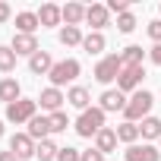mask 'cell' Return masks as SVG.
<instances>
[{"label": "cell", "instance_id": "obj_29", "mask_svg": "<svg viewBox=\"0 0 161 161\" xmlns=\"http://www.w3.org/2000/svg\"><path fill=\"white\" fill-rule=\"evenodd\" d=\"M136 25H139V22H136V16H133V13H123V16H117V29H120L123 35H130Z\"/></svg>", "mask_w": 161, "mask_h": 161}, {"label": "cell", "instance_id": "obj_22", "mask_svg": "<svg viewBox=\"0 0 161 161\" xmlns=\"http://www.w3.org/2000/svg\"><path fill=\"white\" fill-rule=\"evenodd\" d=\"M63 22L79 29V22H86V7L82 3H66L63 7Z\"/></svg>", "mask_w": 161, "mask_h": 161}, {"label": "cell", "instance_id": "obj_34", "mask_svg": "<svg viewBox=\"0 0 161 161\" xmlns=\"http://www.w3.org/2000/svg\"><path fill=\"white\" fill-rule=\"evenodd\" d=\"M79 161H104V155L98 152V148H89V152H82V158Z\"/></svg>", "mask_w": 161, "mask_h": 161}, {"label": "cell", "instance_id": "obj_5", "mask_svg": "<svg viewBox=\"0 0 161 161\" xmlns=\"http://www.w3.org/2000/svg\"><path fill=\"white\" fill-rule=\"evenodd\" d=\"M32 117H38V101L35 98H19V101H13V104H7V120L10 123H29Z\"/></svg>", "mask_w": 161, "mask_h": 161}, {"label": "cell", "instance_id": "obj_8", "mask_svg": "<svg viewBox=\"0 0 161 161\" xmlns=\"http://www.w3.org/2000/svg\"><path fill=\"white\" fill-rule=\"evenodd\" d=\"M123 158L126 161H161V152L152 145V142H136V145H126V152H123Z\"/></svg>", "mask_w": 161, "mask_h": 161}, {"label": "cell", "instance_id": "obj_21", "mask_svg": "<svg viewBox=\"0 0 161 161\" xmlns=\"http://www.w3.org/2000/svg\"><path fill=\"white\" fill-rule=\"evenodd\" d=\"M139 136H142L145 142H148V139H161V120L148 114V117L139 123Z\"/></svg>", "mask_w": 161, "mask_h": 161}, {"label": "cell", "instance_id": "obj_18", "mask_svg": "<svg viewBox=\"0 0 161 161\" xmlns=\"http://www.w3.org/2000/svg\"><path fill=\"white\" fill-rule=\"evenodd\" d=\"M66 101H69L73 108H79V111H89V108H92V104H89V101H92V92H89L86 86H73V89L66 92Z\"/></svg>", "mask_w": 161, "mask_h": 161}, {"label": "cell", "instance_id": "obj_10", "mask_svg": "<svg viewBox=\"0 0 161 161\" xmlns=\"http://www.w3.org/2000/svg\"><path fill=\"white\" fill-rule=\"evenodd\" d=\"M35 101L41 104V111H47V114H57V111H60V104L66 101V95H63L60 89H54V86H51V89H44V92H41Z\"/></svg>", "mask_w": 161, "mask_h": 161}, {"label": "cell", "instance_id": "obj_4", "mask_svg": "<svg viewBox=\"0 0 161 161\" xmlns=\"http://www.w3.org/2000/svg\"><path fill=\"white\" fill-rule=\"evenodd\" d=\"M120 69H123V57L120 54H104L98 63H95V79L101 86H111L114 79L120 76Z\"/></svg>", "mask_w": 161, "mask_h": 161}, {"label": "cell", "instance_id": "obj_20", "mask_svg": "<svg viewBox=\"0 0 161 161\" xmlns=\"http://www.w3.org/2000/svg\"><path fill=\"white\" fill-rule=\"evenodd\" d=\"M104 47H108V38H104L101 32H89V35L82 38V51H86V54H92V57H95V54H101Z\"/></svg>", "mask_w": 161, "mask_h": 161}, {"label": "cell", "instance_id": "obj_24", "mask_svg": "<svg viewBox=\"0 0 161 161\" xmlns=\"http://www.w3.org/2000/svg\"><path fill=\"white\" fill-rule=\"evenodd\" d=\"M57 152H60V145H57L54 139H44V142H38L35 158H38V161H57Z\"/></svg>", "mask_w": 161, "mask_h": 161}, {"label": "cell", "instance_id": "obj_1", "mask_svg": "<svg viewBox=\"0 0 161 161\" xmlns=\"http://www.w3.org/2000/svg\"><path fill=\"white\" fill-rule=\"evenodd\" d=\"M152 104H155V95H152L148 89H139V92H133V95H130V101H126V111H123L126 123H142V120L148 117Z\"/></svg>", "mask_w": 161, "mask_h": 161}, {"label": "cell", "instance_id": "obj_35", "mask_svg": "<svg viewBox=\"0 0 161 161\" xmlns=\"http://www.w3.org/2000/svg\"><path fill=\"white\" fill-rule=\"evenodd\" d=\"M148 57H152V63H155V66H161V44H155V47L148 51Z\"/></svg>", "mask_w": 161, "mask_h": 161}, {"label": "cell", "instance_id": "obj_38", "mask_svg": "<svg viewBox=\"0 0 161 161\" xmlns=\"http://www.w3.org/2000/svg\"><path fill=\"white\" fill-rule=\"evenodd\" d=\"M158 145H161V139H158Z\"/></svg>", "mask_w": 161, "mask_h": 161}, {"label": "cell", "instance_id": "obj_26", "mask_svg": "<svg viewBox=\"0 0 161 161\" xmlns=\"http://www.w3.org/2000/svg\"><path fill=\"white\" fill-rule=\"evenodd\" d=\"M117 139L120 142H126V145H136V139H139V123H120L117 126Z\"/></svg>", "mask_w": 161, "mask_h": 161}, {"label": "cell", "instance_id": "obj_17", "mask_svg": "<svg viewBox=\"0 0 161 161\" xmlns=\"http://www.w3.org/2000/svg\"><path fill=\"white\" fill-rule=\"evenodd\" d=\"M29 69H32L35 76H47V73L54 69V60H51V54H47V51H38V54H32V57H29Z\"/></svg>", "mask_w": 161, "mask_h": 161}, {"label": "cell", "instance_id": "obj_15", "mask_svg": "<svg viewBox=\"0 0 161 161\" xmlns=\"http://www.w3.org/2000/svg\"><path fill=\"white\" fill-rule=\"evenodd\" d=\"M35 142H44V139H51V120L44 117V114H38V117H32L29 120V130H25Z\"/></svg>", "mask_w": 161, "mask_h": 161}, {"label": "cell", "instance_id": "obj_28", "mask_svg": "<svg viewBox=\"0 0 161 161\" xmlns=\"http://www.w3.org/2000/svg\"><path fill=\"white\" fill-rule=\"evenodd\" d=\"M47 120H51V133H66V126H69V117H66L63 111L47 114Z\"/></svg>", "mask_w": 161, "mask_h": 161}, {"label": "cell", "instance_id": "obj_23", "mask_svg": "<svg viewBox=\"0 0 161 161\" xmlns=\"http://www.w3.org/2000/svg\"><path fill=\"white\" fill-rule=\"evenodd\" d=\"M120 57H123V66H142L145 51H142L139 44H130V47H123V51H120Z\"/></svg>", "mask_w": 161, "mask_h": 161}, {"label": "cell", "instance_id": "obj_12", "mask_svg": "<svg viewBox=\"0 0 161 161\" xmlns=\"http://www.w3.org/2000/svg\"><path fill=\"white\" fill-rule=\"evenodd\" d=\"M38 22H41V29H54V25H60V22H63V7H57V3H44V7L38 10Z\"/></svg>", "mask_w": 161, "mask_h": 161}, {"label": "cell", "instance_id": "obj_32", "mask_svg": "<svg viewBox=\"0 0 161 161\" xmlns=\"http://www.w3.org/2000/svg\"><path fill=\"white\" fill-rule=\"evenodd\" d=\"M148 38H152L155 44H161V19H152V22H148Z\"/></svg>", "mask_w": 161, "mask_h": 161}, {"label": "cell", "instance_id": "obj_2", "mask_svg": "<svg viewBox=\"0 0 161 161\" xmlns=\"http://www.w3.org/2000/svg\"><path fill=\"white\" fill-rule=\"evenodd\" d=\"M73 130L82 136V139H95V136L104 130V111H101V108H89V111H82V114L76 117Z\"/></svg>", "mask_w": 161, "mask_h": 161}, {"label": "cell", "instance_id": "obj_27", "mask_svg": "<svg viewBox=\"0 0 161 161\" xmlns=\"http://www.w3.org/2000/svg\"><path fill=\"white\" fill-rule=\"evenodd\" d=\"M16 69V51L10 44H0V73H13Z\"/></svg>", "mask_w": 161, "mask_h": 161}, {"label": "cell", "instance_id": "obj_7", "mask_svg": "<svg viewBox=\"0 0 161 161\" xmlns=\"http://www.w3.org/2000/svg\"><path fill=\"white\" fill-rule=\"evenodd\" d=\"M145 76V66H123L120 76H117V89L126 95V92H139V82Z\"/></svg>", "mask_w": 161, "mask_h": 161}, {"label": "cell", "instance_id": "obj_19", "mask_svg": "<svg viewBox=\"0 0 161 161\" xmlns=\"http://www.w3.org/2000/svg\"><path fill=\"white\" fill-rule=\"evenodd\" d=\"M22 98V89H19V82H16V79H0V101H3V104H13V101H19Z\"/></svg>", "mask_w": 161, "mask_h": 161}, {"label": "cell", "instance_id": "obj_11", "mask_svg": "<svg viewBox=\"0 0 161 161\" xmlns=\"http://www.w3.org/2000/svg\"><path fill=\"white\" fill-rule=\"evenodd\" d=\"M86 22H89L95 32H101V29L111 22V13H108V7H104V3H92V7H86Z\"/></svg>", "mask_w": 161, "mask_h": 161}, {"label": "cell", "instance_id": "obj_3", "mask_svg": "<svg viewBox=\"0 0 161 161\" xmlns=\"http://www.w3.org/2000/svg\"><path fill=\"white\" fill-rule=\"evenodd\" d=\"M79 73H82V66H79V60L66 57V60H57V63H54V69L47 73V79H51V86H54V89H60V86L73 82V79H76Z\"/></svg>", "mask_w": 161, "mask_h": 161}, {"label": "cell", "instance_id": "obj_36", "mask_svg": "<svg viewBox=\"0 0 161 161\" xmlns=\"http://www.w3.org/2000/svg\"><path fill=\"white\" fill-rule=\"evenodd\" d=\"M0 161H19V158H16L13 152H0Z\"/></svg>", "mask_w": 161, "mask_h": 161}, {"label": "cell", "instance_id": "obj_14", "mask_svg": "<svg viewBox=\"0 0 161 161\" xmlns=\"http://www.w3.org/2000/svg\"><path fill=\"white\" fill-rule=\"evenodd\" d=\"M41 29V22H38V13H32V10H22V13H16V32L19 35H35Z\"/></svg>", "mask_w": 161, "mask_h": 161}, {"label": "cell", "instance_id": "obj_25", "mask_svg": "<svg viewBox=\"0 0 161 161\" xmlns=\"http://www.w3.org/2000/svg\"><path fill=\"white\" fill-rule=\"evenodd\" d=\"M57 38H60V44H63V47H73V44H82V38H86V35L79 32L76 25H63Z\"/></svg>", "mask_w": 161, "mask_h": 161}, {"label": "cell", "instance_id": "obj_13", "mask_svg": "<svg viewBox=\"0 0 161 161\" xmlns=\"http://www.w3.org/2000/svg\"><path fill=\"white\" fill-rule=\"evenodd\" d=\"M10 47L16 51V57H19V54H25V57H32V54H38V51H41V47H38V38H35V35H19V32L13 35V41H10Z\"/></svg>", "mask_w": 161, "mask_h": 161}, {"label": "cell", "instance_id": "obj_37", "mask_svg": "<svg viewBox=\"0 0 161 161\" xmlns=\"http://www.w3.org/2000/svg\"><path fill=\"white\" fill-rule=\"evenodd\" d=\"M0 139H3V120H0Z\"/></svg>", "mask_w": 161, "mask_h": 161}, {"label": "cell", "instance_id": "obj_31", "mask_svg": "<svg viewBox=\"0 0 161 161\" xmlns=\"http://www.w3.org/2000/svg\"><path fill=\"white\" fill-rule=\"evenodd\" d=\"M108 13H117V16H123V13H130V0H108Z\"/></svg>", "mask_w": 161, "mask_h": 161}, {"label": "cell", "instance_id": "obj_30", "mask_svg": "<svg viewBox=\"0 0 161 161\" xmlns=\"http://www.w3.org/2000/svg\"><path fill=\"white\" fill-rule=\"evenodd\" d=\"M79 158H82V152L73 148V145H63V148L57 152V161H79Z\"/></svg>", "mask_w": 161, "mask_h": 161}, {"label": "cell", "instance_id": "obj_33", "mask_svg": "<svg viewBox=\"0 0 161 161\" xmlns=\"http://www.w3.org/2000/svg\"><path fill=\"white\" fill-rule=\"evenodd\" d=\"M10 16H13V7L7 3V0H0V25H3V22H10Z\"/></svg>", "mask_w": 161, "mask_h": 161}, {"label": "cell", "instance_id": "obj_16", "mask_svg": "<svg viewBox=\"0 0 161 161\" xmlns=\"http://www.w3.org/2000/svg\"><path fill=\"white\" fill-rule=\"evenodd\" d=\"M117 142H120V139H117V130H111V126H104V130L95 136V148H98L104 158H108V155L117 148Z\"/></svg>", "mask_w": 161, "mask_h": 161}, {"label": "cell", "instance_id": "obj_6", "mask_svg": "<svg viewBox=\"0 0 161 161\" xmlns=\"http://www.w3.org/2000/svg\"><path fill=\"white\" fill-rule=\"evenodd\" d=\"M35 148H38V142H35L29 133H13V136H10V152H13L19 161L35 158Z\"/></svg>", "mask_w": 161, "mask_h": 161}, {"label": "cell", "instance_id": "obj_9", "mask_svg": "<svg viewBox=\"0 0 161 161\" xmlns=\"http://www.w3.org/2000/svg\"><path fill=\"white\" fill-rule=\"evenodd\" d=\"M98 101H101L98 108H101L104 114H111V111H126V101H130V98H126L120 89H104Z\"/></svg>", "mask_w": 161, "mask_h": 161}]
</instances>
